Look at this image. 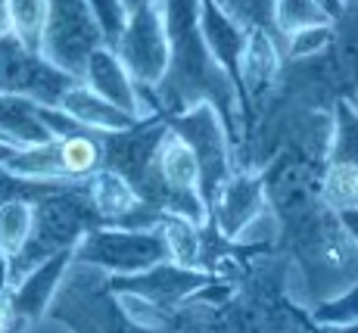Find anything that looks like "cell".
I'll use <instances>...</instances> for the list:
<instances>
[{
  "instance_id": "cell-1",
  "label": "cell",
  "mask_w": 358,
  "mask_h": 333,
  "mask_svg": "<svg viewBox=\"0 0 358 333\" xmlns=\"http://www.w3.org/2000/svg\"><path fill=\"white\" fill-rule=\"evenodd\" d=\"M165 31H169V66L153 87L159 115H178L196 103H212L222 115L234 147L243 134V106L237 85L209 53L199 31V0H162Z\"/></svg>"
},
{
  "instance_id": "cell-2",
  "label": "cell",
  "mask_w": 358,
  "mask_h": 333,
  "mask_svg": "<svg viewBox=\"0 0 358 333\" xmlns=\"http://www.w3.org/2000/svg\"><path fill=\"white\" fill-rule=\"evenodd\" d=\"M278 253L290 265L287 296L299 309H312L358 283V243L324 203L306 221L280 231Z\"/></svg>"
},
{
  "instance_id": "cell-3",
  "label": "cell",
  "mask_w": 358,
  "mask_h": 333,
  "mask_svg": "<svg viewBox=\"0 0 358 333\" xmlns=\"http://www.w3.org/2000/svg\"><path fill=\"white\" fill-rule=\"evenodd\" d=\"M106 221L97 215L85 181H47V187L31 199V227L22 249L10 259L6 271V290L16 287L31 268L47 262L50 255L75 249V243L94 227Z\"/></svg>"
},
{
  "instance_id": "cell-4",
  "label": "cell",
  "mask_w": 358,
  "mask_h": 333,
  "mask_svg": "<svg viewBox=\"0 0 358 333\" xmlns=\"http://www.w3.org/2000/svg\"><path fill=\"white\" fill-rule=\"evenodd\" d=\"M103 44L106 41H103V31L87 0H47L38 41V53L47 62L81 81L87 57Z\"/></svg>"
},
{
  "instance_id": "cell-5",
  "label": "cell",
  "mask_w": 358,
  "mask_h": 333,
  "mask_svg": "<svg viewBox=\"0 0 358 333\" xmlns=\"http://www.w3.org/2000/svg\"><path fill=\"white\" fill-rule=\"evenodd\" d=\"M169 128L187 141L199 162V187H203V203L206 209L212 206V197L234 171V141L224 128L222 115L215 113L212 103H196V106L184 109L178 115H169Z\"/></svg>"
},
{
  "instance_id": "cell-6",
  "label": "cell",
  "mask_w": 358,
  "mask_h": 333,
  "mask_svg": "<svg viewBox=\"0 0 358 333\" xmlns=\"http://www.w3.org/2000/svg\"><path fill=\"white\" fill-rule=\"evenodd\" d=\"M3 165L22 178L85 181L103 165L100 134L97 131H81V134L69 137H50L38 147H19Z\"/></svg>"
},
{
  "instance_id": "cell-7",
  "label": "cell",
  "mask_w": 358,
  "mask_h": 333,
  "mask_svg": "<svg viewBox=\"0 0 358 333\" xmlns=\"http://www.w3.org/2000/svg\"><path fill=\"white\" fill-rule=\"evenodd\" d=\"M72 259L97 265L109 274H134L169 259V253L156 231H125V227L103 225L75 243Z\"/></svg>"
},
{
  "instance_id": "cell-8",
  "label": "cell",
  "mask_w": 358,
  "mask_h": 333,
  "mask_svg": "<svg viewBox=\"0 0 358 333\" xmlns=\"http://www.w3.org/2000/svg\"><path fill=\"white\" fill-rule=\"evenodd\" d=\"M75 81L78 78L29 50L13 31L0 34V94L29 97L41 106H59Z\"/></svg>"
},
{
  "instance_id": "cell-9",
  "label": "cell",
  "mask_w": 358,
  "mask_h": 333,
  "mask_svg": "<svg viewBox=\"0 0 358 333\" xmlns=\"http://www.w3.org/2000/svg\"><path fill=\"white\" fill-rule=\"evenodd\" d=\"M113 50L134 85H159L169 66V31H165L162 3L131 10Z\"/></svg>"
},
{
  "instance_id": "cell-10",
  "label": "cell",
  "mask_w": 358,
  "mask_h": 333,
  "mask_svg": "<svg viewBox=\"0 0 358 333\" xmlns=\"http://www.w3.org/2000/svg\"><path fill=\"white\" fill-rule=\"evenodd\" d=\"M212 277L215 274L199 271V268H184L171 259H162L134 274H109V287H113V293L141 296V299H147L156 309L175 311L187 296H194L199 287H206Z\"/></svg>"
},
{
  "instance_id": "cell-11",
  "label": "cell",
  "mask_w": 358,
  "mask_h": 333,
  "mask_svg": "<svg viewBox=\"0 0 358 333\" xmlns=\"http://www.w3.org/2000/svg\"><path fill=\"white\" fill-rule=\"evenodd\" d=\"M280 66H284V53H280L278 41L268 31H256V29L246 31V44L243 53H240V75H237V94H240V106H243V131L262 113V106L271 100L280 78Z\"/></svg>"
},
{
  "instance_id": "cell-12",
  "label": "cell",
  "mask_w": 358,
  "mask_h": 333,
  "mask_svg": "<svg viewBox=\"0 0 358 333\" xmlns=\"http://www.w3.org/2000/svg\"><path fill=\"white\" fill-rule=\"evenodd\" d=\"M165 128H169L165 119H143L125 131H106V134H100L103 169L115 171L131 187H137L141 178L147 175V169L153 165L156 147H159Z\"/></svg>"
},
{
  "instance_id": "cell-13",
  "label": "cell",
  "mask_w": 358,
  "mask_h": 333,
  "mask_svg": "<svg viewBox=\"0 0 358 333\" xmlns=\"http://www.w3.org/2000/svg\"><path fill=\"white\" fill-rule=\"evenodd\" d=\"M259 209H265V190L262 175L250 169H234L231 178L215 190L209 206V221L218 227L224 240H234V234L246 225Z\"/></svg>"
},
{
  "instance_id": "cell-14",
  "label": "cell",
  "mask_w": 358,
  "mask_h": 333,
  "mask_svg": "<svg viewBox=\"0 0 358 333\" xmlns=\"http://www.w3.org/2000/svg\"><path fill=\"white\" fill-rule=\"evenodd\" d=\"M72 262V249H63V253L50 255L47 262H41L38 268H31L16 287H10V302H13V311L22 318L25 324L31 321H41L50 305L53 293H57L59 281H63V271Z\"/></svg>"
},
{
  "instance_id": "cell-15",
  "label": "cell",
  "mask_w": 358,
  "mask_h": 333,
  "mask_svg": "<svg viewBox=\"0 0 358 333\" xmlns=\"http://www.w3.org/2000/svg\"><path fill=\"white\" fill-rule=\"evenodd\" d=\"M81 81H85L87 87H91L97 97L103 100H109L113 106L125 109V113L137 115V119H143L141 113V103H137V91H134V81H131V75L125 72V66L119 62L113 47H97V50L87 57V66H85V75H81Z\"/></svg>"
},
{
  "instance_id": "cell-16",
  "label": "cell",
  "mask_w": 358,
  "mask_h": 333,
  "mask_svg": "<svg viewBox=\"0 0 358 333\" xmlns=\"http://www.w3.org/2000/svg\"><path fill=\"white\" fill-rule=\"evenodd\" d=\"M199 31L209 47V53L215 62L231 75V81L237 85L240 75V53L246 44V29H240L237 22L215 3V0H199Z\"/></svg>"
},
{
  "instance_id": "cell-17",
  "label": "cell",
  "mask_w": 358,
  "mask_h": 333,
  "mask_svg": "<svg viewBox=\"0 0 358 333\" xmlns=\"http://www.w3.org/2000/svg\"><path fill=\"white\" fill-rule=\"evenodd\" d=\"M59 109H66L72 119H78L85 128L97 131V134H106V131H125L131 125L143 122L137 119V115L125 113V109L113 106L109 100H103L91 91V87L85 85V81H75L72 87L63 94V100H59Z\"/></svg>"
},
{
  "instance_id": "cell-18",
  "label": "cell",
  "mask_w": 358,
  "mask_h": 333,
  "mask_svg": "<svg viewBox=\"0 0 358 333\" xmlns=\"http://www.w3.org/2000/svg\"><path fill=\"white\" fill-rule=\"evenodd\" d=\"M327 53L334 59L346 97L358 87V0H346L340 16L330 22V44Z\"/></svg>"
},
{
  "instance_id": "cell-19",
  "label": "cell",
  "mask_w": 358,
  "mask_h": 333,
  "mask_svg": "<svg viewBox=\"0 0 358 333\" xmlns=\"http://www.w3.org/2000/svg\"><path fill=\"white\" fill-rule=\"evenodd\" d=\"M85 187H87V197H91L94 209H97V215L106 221L109 227H113L125 212H131L137 203H141V197L134 193V187H131L122 175L103 169V165L94 171V175L85 178Z\"/></svg>"
},
{
  "instance_id": "cell-20",
  "label": "cell",
  "mask_w": 358,
  "mask_h": 333,
  "mask_svg": "<svg viewBox=\"0 0 358 333\" xmlns=\"http://www.w3.org/2000/svg\"><path fill=\"white\" fill-rule=\"evenodd\" d=\"M0 131L16 147H38L50 141V131L38 119V103L16 94H0Z\"/></svg>"
},
{
  "instance_id": "cell-21",
  "label": "cell",
  "mask_w": 358,
  "mask_h": 333,
  "mask_svg": "<svg viewBox=\"0 0 358 333\" xmlns=\"http://www.w3.org/2000/svg\"><path fill=\"white\" fill-rule=\"evenodd\" d=\"M153 231L162 237L165 253H169L171 262H178V265H184V268H199V246H203L199 225H194V221L184 218V215L162 212ZM199 271H203V268H199Z\"/></svg>"
},
{
  "instance_id": "cell-22",
  "label": "cell",
  "mask_w": 358,
  "mask_h": 333,
  "mask_svg": "<svg viewBox=\"0 0 358 333\" xmlns=\"http://www.w3.org/2000/svg\"><path fill=\"white\" fill-rule=\"evenodd\" d=\"M327 162L358 165V106L349 97H336L334 106H330Z\"/></svg>"
},
{
  "instance_id": "cell-23",
  "label": "cell",
  "mask_w": 358,
  "mask_h": 333,
  "mask_svg": "<svg viewBox=\"0 0 358 333\" xmlns=\"http://www.w3.org/2000/svg\"><path fill=\"white\" fill-rule=\"evenodd\" d=\"M321 203L334 212L358 209V165L324 162V169H321Z\"/></svg>"
},
{
  "instance_id": "cell-24",
  "label": "cell",
  "mask_w": 358,
  "mask_h": 333,
  "mask_svg": "<svg viewBox=\"0 0 358 333\" xmlns=\"http://www.w3.org/2000/svg\"><path fill=\"white\" fill-rule=\"evenodd\" d=\"M330 22L334 19L327 16V10L318 0H274V25H278V34H280V47H284L287 34L299 29H312V25H330Z\"/></svg>"
},
{
  "instance_id": "cell-25",
  "label": "cell",
  "mask_w": 358,
  "mask_h": 333,
  "mask_svg": "<svg viewBox=\"0 0 358 333\" xmlns=\"http://www.w3.org/2000/svg\"><path fill=\"white\" fill-rule=\"evenodd\" d=\"M224 13L246 31H268L280 44L278 25H274V0H215Z\"/></svg>"
},
{
  "instance_id": "cell-26",
  "label": "cell",
  "mask_w": 358,
  "mask_h": 333,
  "mask_svg": "<svg viewBox=\"0 0 358 333\" xmlns=\"http://www.w3.org/2000/svg\"><path fill=\"white\" fill-rule=\"evenodd\" d=\"M308 321L321 330L355 324L358 321V283H352L349 290L330 296V299H324V302L312 305V309H308Z\"/></svg>"
},
{
  "instance_id": "cell-27",
  "label": "cell",
  "mask_w": 358,
  "mask_h": 333,
  "mask_svg": "<svg viewBox=\"0 0 358 333\" xmlns=\"http://www.w3.org/2000/svg\"><path fill=\"white\" fill-rule=\"evenodd\" d=\"M31 227V203L29 199H10L6 206H0V253L6 259L22 249L25 237Z\"/></svg>"
},
{
  "instance_id": "cell-28",
  "label": "cell",
  "mask_w": 358,
  "mask_h": 333,
  "mask_svg": "<svg viewBox=\"0 0 358 333\" xmlns=\"http://www.w3.org/2000/svg\"><path fill=\"white\" fill-rule=\"evenodd\" d=\"M6 6H10L13 34H16V38L29 47V50L38 53V41H41V25H44L47 0H6Z\"/></svg>"
},
{
  "instance_id": "cell-29",
  "label": "cell",
  "mask_w": 358,
  "mask_h": 333,
  "mask_svg": "<svg viewBox=\"0 0 358 333\" xmlns=\"http://www.w3.org/2000/svg\"><path fill=\"white\" fill-rule=\"evenodd\" d=\"M278 240H280V221H278V215L265 206V209H259L234 234L231 243H237V246H243V249H262V253H268V249H278Z\"/></svg>"
},
{
  "instance_id": "cell-30",
  "label": "cell",
  "mask_w": 358,
  "mask_h": 333,
  "mask_svg": "<svg viewBox=\"0 0 358 333\" xmlns=\"http://www.w3.org/2000/svg\"><path fill=\"white\" fill-rule=\"evenodd\" d=\"M330 44V25H312V29H299L284 38V59H306L315 53L327 50Z\"/></svg>"
},
{
  "instance_id": "cell-31",
  "label": "cell",
  "mask_w": 358,
  "mask_h": 333,
  "mask_svg": "<svg viewBox=\"0 0 358 333\" xmlns=\"http://www.w3.org/2000/svg\"><path fill=\"white\" fill-rule=\"evenodd\" d=\"M87 6H91L94 19H97L106 47H113L115 41H119L122 29H125V22H128L125 3H122V0H87Z\"/></svg>"
},
{
  "instance_id": "cell-32",
  "label": "cell",
  "mask_w": 358,
  "mask_h": 333,
  "mask_svg": "<svg viewBox=\"0 0 358 333\" xmlns=\"http://www.w3.org/2000/svg\"><path fill=\"white\" fill-rule=\"evenodd\" d=\"M38 119L44 122V128L50 131V137H69V134L91 131V128H85L78 119H72V115H69L66 109H59V106H41L38 103Z\"/></svg>"
},
{
  "instance_id": "cell-33",
  "label": "cell",
  "mask_w": 358,
  "mask_h": 333,
  "mask_svg": "<svg viewBox=\"0 0 358 333\" xmlns=\"http://www.w3.org/2000/svg\"><path fill=\"white\" fill-rule=\"evenodd\" d=\"M29 324L13 311V302H10V290L0 287V333H22Z\"/></svg>"
},
{
  "instance_id": "cell-34",
  "label": "cell",
  "mask_w": 358,
  "mask_h": 333,
  "mask_svg": "<svg viewBox=\"0 0 358 333\" xmlns=\"http://www.w3.org/2000/svg\"><path fill=\"white\" fill-rule=\"evenodd\" d=\"M343 221V227H346L349 234H352V240L358 243V209H346V212H336Z\"/></svg>"
},
{
  "instance_id": "cell-35",
  "label": "cell",
  "mask_w": 358,
  "mask_h": 333,
  "mask_svg": "<svg viewBox=\"0 0 358 333\" xmlns=\"http://www.w3.org/2000/svg\"><path fill=\"white\" fill-rule=\"evenodd\" d=\"M13 31V22H10V6H6V0H0V34Z\"/></svg>"
},
{
  "instance_id": "cell-36",
  "label": "cell",
  "mask_w": 358,
  "mask_h": 333,
  "mask_svg": "<svg viewBox=\"0 0 358 333\" xmlns=\"http://www.w3.org/2000/svg\"><path fill=\"white\" fill-rule=\"evenodd\" d=\"M125 3V10L131 13V10H141V6H159L162 0H122Z\"/></svg>"
},
{
  "instance_id": "cell-37",
  "label": "cell",
  "mask_w": 358,
  "mask_h": 333,
  "mask_svg": "<svg viewBox=\"0 0 358 333\" xmlns=\"http://www.w3.org/2000/svg\"><path fill=\"white\" fill-rule=\"evenodd\" d=\"M16 150H19L16 143H0V165H3L6 159H10V156H13V153H16Z\"/></svg>"
},
{
  "instance_id": "cell-38",
  "label": "cell",
  "mask_w": 358,
  "mask_h": 333,
  "mask_svg": "<svg viewBox=\"0 0 358 333\" xmlns=\"http://www.w3.org/2000/svg\"><path fill=\"white\" fill-rule=\"evenodd\" d=\"M6 271H10V259L0 253V287H6Z\"/></svg>"
},
{
  "instance_id": "cell-39",
  "label": "cell",
  "mask_w": 358,
  "mask_h": 333,
  "mask_svg": "<svg viewBox=\"0 0 358 333\" xmlns=\"http://www.w3.org/2000/svg\"><path fill=\"white\" fill-rule=\"evenodd\" d=\"M324 333H358V321L355 324H346V327H330Z\"/></svg>"
},
{
  "instance_id": "cell-40",
  "label": "cell",
  "mask_w": 358,
  "mask_h": 333,
  "mask_svg": "<svg viewBox=\"0 0 358 333\" xmlns=\"http://www.w3.org/2000/svg\"><path fill=\"white\" fill-rule=\"evenodd\" d=\"M0 143H13V141H10V137H6V134H3V131H0Z\"/></svg>"
},
{
  "instance_id": "cell-41",
  "label": "cell",
  "mask_w": 358,
  "mask_h": 333,
  "mask_svg": "<svg viewBox=\"0 0 358 333\" xmlns=\"http://www.w3.org/2000/svg\"><path fill=\"white\" fill-rule=\"evenodd\" d=\"M318 333H324V330H321V327H318Z\"/></svg>"
}]
</instances>
